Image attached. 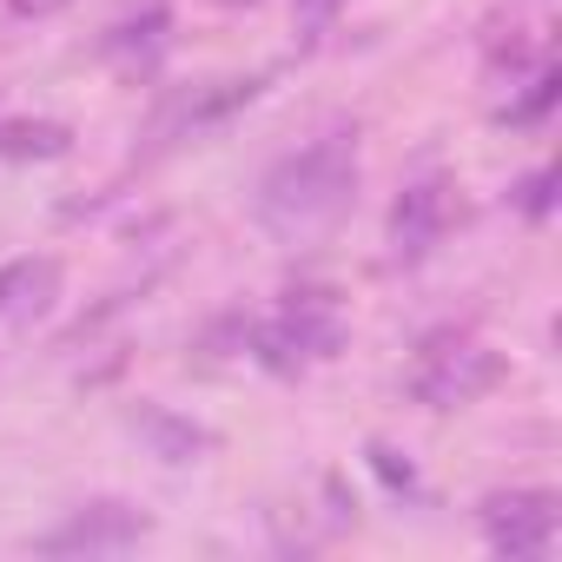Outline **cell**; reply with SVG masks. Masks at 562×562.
Here are the masks:
<instances>
[{
  "label": "cell",
  "instance_id": "cell-5",
  "mask_svg": "<svg viewBox=\"0 0 562 562\" xmlns=\"http://www.w3.org/2000/svg\"><path fill=\"white\" fill-rule=\"evenodd\" d=\"M443 232V192L437 186H411L391 212V238H397V258H424Z\"/></svg>",
  "mask_w": 562,
  "mask_h": 562
},
{
  "label": "cell",
  "instance_id": "cell-4",
  "mask_svg": "<svg viewBox=\"0 0 562 562\" xmlns=\"http://www.w3.org/2000/svg\"><path fill=\"white\" fill-rule=\"evenodd\" d=\"M483 522H490V542H496V549L536 555V549H549V536H555V503H549V496H496Z\"/></svg>",
  "mask_w": 562,
  "mask_h": 562
},
{
  "label": "cell",
  "instance_id": "cell-3",
  "mask_svg": "<svg viewBox=\"0 0 562 562\" xmlns=\"http://www.w3.org/2000/svg\"><path fill=\"white\" fill-rule=\"evenodd\" d=\"M490 384H496V358H490V351H476V345L430 351V358H424V371H417V397H424V404H437V411L470 404V397H476V391H490Z\"/></svg>",
  "mask_w": 562,
  "mask_h": 562
},
{
  "label": "cell",
  "instance_id": "cell-1",
  "mask_svg": "<svg viewBox=\"0 0 562 562\" xmlns=\"http://www.w3.org/2000/svg\"><path fill=\"white\" fill-rule=\"evenodd\" d=\"M345 192H351V139H318L265 179L258 212L285 232H305V225L331 218L345 205Z\"/></svg>",
  "mask_w": 562,
  "mask_h": 562
},
{
  "label": "cell",
  "instance_id": "cell-2",
  "mask_svg": "<svg viewBox=\"0 0 562 562\" xmlns=\"http://www.w3.org/2000/svg\"><path fill=\"white\" fill-rule=\"evenodd\" d=\"M146 536V516L139 509H120V503H93V509H74L54 536H41L47 555H113V549H133Z\"/></svg>",
  "mask_w": 562,
  "mask_h": 562
}]
</instances>
